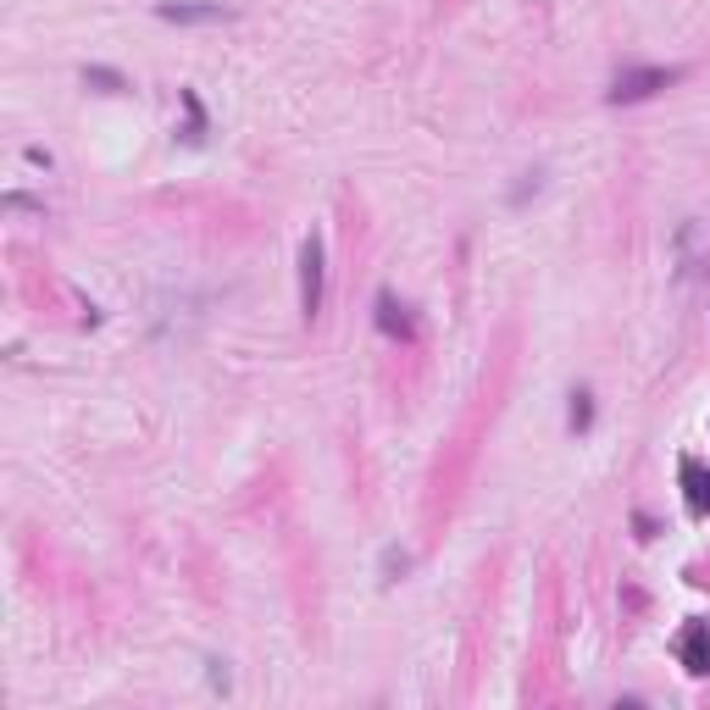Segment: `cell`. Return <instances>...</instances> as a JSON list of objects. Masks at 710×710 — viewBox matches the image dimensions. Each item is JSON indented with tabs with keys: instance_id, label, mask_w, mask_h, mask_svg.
Segmentation results:
<instances>
[{
	"instance_id": "277c9868",
	"label": "cell",
	"mask_w": 710,
	"mask_h": 710,
	"mask_svg": "<svg viewBox=\"0 0 710 710\" xmlns=\"http://www.w3.org/2000/svg\"><path fill=\"white\" fill-rule=\"evenodd\" d=\"M677 655H683V666H688L694 677L710 672V621H688L683 639H677Z\"/></svg>"
},
{
	"instance_id": "6da1fadb",
	"label": "cell",
	"mask_w": 710,
	"mask_h": 710,
	"mask_svg": "<svg viewBox=\"0 0 710 710\" xmlns=\"http://www.w3.org/2000/svg\"><path fill=\"white\" fill-rule=\"evenodd\" d=\"M683 72L677 67H633V72H621L616 83H610V106H633V101H650V95H661L666 83H677Z\"/></svg>"
},
{
	"instance_id": "5b68a950",
	"label": "cell",
	"mask_w": 710,
	"mask_h": 710,
	"mask_svg": "<svg viewBox=\"0 0 710 710\" xmlns=\"http://www.w3.org/2000/svg\"><path fill=\"white\" fill-rule=\"evenodd\" d=\"M677 472H683V483H688V511H694V516H710V472H705L699 461H683Z\"/></svg>"
},
{
	"instance_id": "3957f363",
	"label": "cell",
	"mask_w": 710,
	"mask_h": 710,
	"mask_svg": "<svg viewBox=\"0 0 710 710\" xmlns=\"http://www.w3.org/2000/svg\"><path fill=\"white\" fill-rule=\"evenodd\" d=\"M156 18H167V23H222L233 12L222 7V0H161Z\"/></svg>"
},
{
	"instance_id": "8992f818",
	"label": "cell",
	"mask_w": 710,
	"mask_h": 710,
	"mask_svg": "<svg viewBox=\"0 0 710 710\" xmlns=\"http://www.w3.org/2000/svg\"><path fill=\"white\" fill-rule=\"evenodd\" d=\"M378 322H383V333H400V339H411V322L400 317L394 295H378Z\"/></svg>"
},
{
	"instance_id": "52a82bcc",
	"label": "cell",
	"mask_w": 710,
	"mask_h": 710,
	"mask_svg": "<svg viewBox=\"0 0 710 710\" xmlns=\"http://www.w3.org/2000/svg\"><path fill=\"white\" fill-rule=\"evenodd\" d=\"M572 400H577V405H572V427H588V416H594V411H588V394H572Z\"/></svg>"
},
{
	"instance_id": "7a4b0ae2",
	"label": "cell",
	"mask_w": 710,
	"mask_h": 710,
	"mask_svg": "<svg viewBox=\"0 0 710 710\" xmlns=\"http://www.w3.org/2000/svg\"><path fill=\"white\" fill-rule=\"evenodd\" d=\"M300 311L306 317L322 311V239L317 233L300 244Z\"/></svg>"
}]
</instances>
